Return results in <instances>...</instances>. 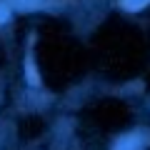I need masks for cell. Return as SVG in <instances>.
<instances>
[{
  "label": "cell",
  "mask_w": 150,
  "mask_h": 150,
  "mask_svg": "<svg viewBox=\"0 0 150 150\" xmlns=\"http://www.w3.org/2000/svg\"><path fill=\"white\" fill-rule=\"evenodd\" d=\"M115 150H140V145H138L135 138H123L118 145H115Z\"/></svg>",
  "instance_id": "obj_2"
},
{
  "label": "cell",
  "mask_w": 150,
  "mask_h": 150,
  "mask_svg": "<svg viewBox=\"0 0 150 150\" xmlns=\"http://www.w3.org/2000/svg\"><path fill=\"white\" fill-rule=\"evenodd\" d=\"M25 75H28V83H30V85H40V75H38L35 65H33L30 55H28V60H25Z\"/></svg>",
  "instance_id": "obj_1"
},
{
  "label": "cell",
  "mask_w": 150,
  "mask_h": 150,
  "mask_svg": "<svg viewBox=\"0 0 150 150\" xmlns=\"http://www.w3.org/2000/svg\"><path fill=\"white\" fill-rule=\"evenodd\" d=\"M148 3L150 0H123V8L125 10H143Z\"/></svg>",
  "instance_id": "obj_3"
},
{
  "label": "cell",
  "mask_w": 150,
  "mask_h": 150,
  "mask_svg": "<svg viewBox=\"0 0 150 150\" xmlns=\"http://www.w3.org/2000/svg\"><path fill=\"white\" fill-rule=\"evenodd\" d=\"M8 18H10V10H8L5 3H0V23H5Z\"/></svg>",
  "instance_id": "obj_4"
}]
</instances>
